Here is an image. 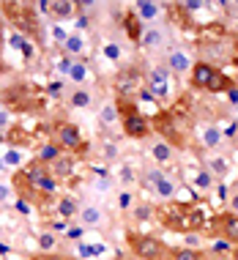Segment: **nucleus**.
<instances>
[{
  "instance_id": "nucleus-18",
  "label": "nucleus",
  "mask_w": 238,
  "mask_h": 260,
  "mask_svg": "<svg viewBox=\"0 0 238 260\" xmlns=\"http://www.w3.org/2000/svg\"><path fill=\"white\" fill-rule=\"evenodd\" d=\"M123 33L129 36V41H134V44H140L143 41V33H145V27H143V22H140V17L134 11H129L123 17Z\"/></svg>"
},
{
  "instance_id": "nucleus-20",
  "label": "nucleus",
  "mask_w": 238,
  "mask_h": 260,
  "mask_svg": "<svg viewBox=\"0 0 238 260\" xmlns=\"http://www.w3.org/2000/svg\"><path fill=\"white\" fill-rule=\"evenodd\" d=\"M85 50H88V39L82 36V33H72V36H69V41L63 44V52H66L69 58H80Z\"/></svg>"
},
{
  "instance_id": "nucleus-24",
  "label": "nucleus",
  "mask_w": 238,
  "mask_h": 260,
  "mask_svg": "<svg viewBox=\"0 0 238 260\" xmlns=\"http://www.w3.org/2000/svg\"><path fill=\"white\" fill-rule=\"evenodd\" d=\"M153 192H156L162 200L173 203V200H176V181H173V178H167V175H164V178L159 181L156 186H153Z\"/></svg>"
},
{
  "instance_id": "nucleus-44",
  "label": "nucleus",
  "mask_w": 238,
  "mask_h": 260,
  "mask_svg": "<svg viewBox=\"0 0 238 260\" xmlns=\"http://www.w3.org/2000/svg\"><path fill=\"white\" fill-rule=\"evenodd\" d=\"M121 178H123V181H131V178H134V173H131V167H123Z\"/></svg>"
},
{
  "instance_id": "nucleus-15",
  "label": "nucleus",
  "mask_w": 238,
  "mask_h": 260,
  "mask_svg": "<svg viewBox=\"0 0 238 260\" xmlns=\"http://www.w3.org/2000/svg\"><path fill=\"white\" fill-rule=\"evenodd\" d=\"M167 260H211V252L194 249V247H170Z\"/></svg>"
},
{
  "instance_id": "nucleus-46",
  "label": "nucleus",
  "mask_w": 238,
  "mask_h": 260,
  "mask_svg": "<svg viewBox=\"0 0 238 260\" xmlns=\"http://www.w3.org/2000/svg\"><path fill=\"white\" fill-rule=\"evenodd\" d=\"M88 25H90V22H88V17H85V19H82V17L77 19V27H80V30H82V27H88Z\"/></svg>"
},
{
  "instance_id": "nucleus-5",
  "label": "nucleus",
  "mask_w": 238,
  "mask_h": 260,
  "mask_svg": "<svg viewBox=\"0 0 238 260\" xmlns=\"http://www.w3.org/2000/svg\"><path fill=\"white\" fill-rule=\"evenodd\" d=\"M145 90H151L153 99H167V96H170V72L162 66L151 69V72L145 74Z\"/></svg>"
},
{
  "instance_id": "nucleus-48",
  "label": "nucleus",
  "mask_w": 238,
  "mask_h": 260,
  "mask_svg": "<svg viewBox=\"0 0 238 260\" xmlns=\"http://www.w3.org/2000/svg\"><path fill=\"white\" fill-rule=\"evenodd\" d=\"M211 260H233V257H227V255H216V257H214V255H211Z\"/></svg>"
},
{
  "instance_id": "nucleus-33",
  "label": "nucleus",
  "mask_w": 238,
  "mask_h": 260,
  "mask_svg": "<svg viewBox=\"0 0 238 260\" xmlns=\"http://www.w3.org/2000/svg\"><path fill=\"white\" fill-rule=\"evenodd\" d=\"M50 33H52V39L58 41L60 47H63V44H66V41H69V36H72V33H69L66 27H63V25H58V22H52V27H50Z\"/></svg>"
},
{
  "instance_id": "nucleus-6",
  "label": "nucleus",
  "mask_w": 238,
  "mask_h": 260,
  "mask_svg": "<svg viewBox=\"0 0 238 260\" xmlns=\"http://www.w3.org/2000/svg\"><path fill=\"white\" fill-rule=\"evenodd\" d=\"M151 121L143 115V112H134V115H126V118H121V132L129 140H145L151 135Z\"/></svg>"
},
{
  "instance_id": "nucleus-45",
  "label": "nucleus",
  "mask_w": 238,
  "mask_h": 260,
  "mask_svg": "<svg viewBox=\"0 0 238 260\" xmlns=\"http://www.w3.org/2000/svg\"><path fill=\"white\" fill-rule=\"evenodd\" d=\"M227 96H230V102H235V104H238V88H230V90H227Z\"/></svg>"
},
{
  "instance_id": "nucleus-10",
  "label": "nucleus",
  "mask_w": 238,
  "mask_h": 260,
  "mask_svg": "<svg viewBox=\"0 0 238 260\" xmlns=\"http://www.w3.org/2000/svg\"><path fill=\"white\" fill-rule=\"evenodd\" d=\"M192 66H194V58H192L189 50H184V47H170V50H167V72L189 74Z\"/></svg>"
},
{
  "instance_id": "nucleus-21",
  "label": "nucleus",
  "mask_w": 238,
  "mask_h": 260,
  "mask_svg": "<svg viewBox=\"0 0 238 260\" xmlns=\"http://www.w3.org/2000/svg\"><path fill=\"white\" fill-rule=\"evenodd\" d=\"M151 156L159 161V165H167V161H173L176 156V148H173L170 143H164V140H156V143L151 145Z\"/></svg>"
},
{
  "instance_id": "nucleus-22",
  "label": "nucleus",
  "mask_w": 238,
  "mask_h": 260,
  "mask_svg": "<svg viewBox=\"0 0 238 260\" xmlns=\"http://www.w3.org/2000/svg\"><path fill=\"white\" fill-rule=\"evenodd\" d=\"M200 135H202V145H206V148H219V143H222V129L219 126L206 123L200 129Z\"/></svg>"
},
{
  "instance_id": "nucleus-19",
  "label": "nucleus",
  "mask_w": 238,
  "mask_h": 260,
  "mask_svg": "<svg viewBox=\"0 0 238 260\" xmlns=\"http://www.w3.org/2000/svg\"><path fill=\"white\" fill-rule=\"evenodd\" d=\"M80 203H77L72 194H63V198H58V216L60 219H74V216H80Z\"/></svg>"
},
{
  "instance_id": "nucleus-2",
  "label": "nucleus",
  "mask_w": 238,
  "mask_h": 260,
  "mask_svg": "<svg viewBox=\"0 0 238 260\" xmlns=\"http://www.w3.org/2000/svg\"><path fill=\"white\" fill-rule=\"evenodd\" d=\"M126 244H129L131 255L140 260H167V252H170V247L159 236L140 233V230H129L126 233Z\"/></svg>"
},
{
  "instance_id": "nucleus-4",
  "label": "nucleus",
  "mask_w": 238,
  "mask_h": 260,
  "mask_svg": "<svg viewBox=\"0 0 238 260\" xmlns=\"http://www.w3.org/2000/svg\"><path fill=\"white\" fill-rule=\"evenodd\" d=\"M216 77H219V69H216L214 63L197 60L192 66V72H189V85H192L194 90H211V85L216 82Z\"/></svg>"
},
{
  "instance_id": "nucleus-14",
  "label": "nucleus",
  "mask_w": 238,
  "mask_h": 260,
  "mask_svg": "<svg viewBox=\"0 0 238 260\" xmlns=\"http://www.w3.org/2000/svg\"><path fill=\"white\" fill-rule=\"evenodd\" d=\"M140 85H145V77H140L134 69L118 74V90H121V96H129V99H131V90L140 88Z\"/></svg>"
},
{
  "instance_id": "nucleus-53",
  "label": "nucleus",
  "mask_w": 238,
  "mask_h": 260,
  "mask_svg": "<svg viewBox=\"0 0 238 260\" xmlns=\"http://www.w3.org/2000/svg\"><path fill=\"white\" fill-rule=\"evenodd\" d=\"M0 260H3V257H0Z\"/></svg>"
},
{
  "instance_id": "nucleus-16",
  "label": "nucleus",
  "mask_w": 238,
  "mask_h": 260,
  "mask_svg": "<svg viewBox=\"0 0 238 260\" xmlns=\"http://www.w3.org/2000/svg\"><path fill=\"white\" fill-rule=\"evenodd\" d=\"M104 211L99 206H93V203H88V206H82L80 208V222H82V228H101L104 224Z\"/></svg>"
},
{
  "instance_id": "nucleus-27",
  "label": "nucleus",
  "mask_w": 238,
  "mask_h": 260,
  "mask_svg": "<svg viewBox=\"0 0 238 260\" xmlns=\"http://www.w3.org/2000/svg\"><path fill=\"white\" fill-rule=\"evenodd\" d=\"M101 55L107 60H113V63H121L123 50H121V44H118V41H104V44H101Z\"/></svg>"
},
{
  "instance_id": "nucleus-25",
  "label": "nucleus",
  "mask_w": 238,
  "mask_h": 260,
  "mask_svg": "<svg viewBox=\"0 0 238 260\" xmlns=\"http://www.w3.org/2000/svg\"><path fill=\"white\" fill-rule=\"evenodd\" d=\"M69 104H72V107H77V110H85V107H90V104H93V96H90L88 88H77L74 93L69 96Z\"/></svg>"
},
{
  "instance_id": "nucleus-30",
  "label": "nucleus",
  "mask_w": 238,
  "mask_h": 260,
  "mask_svg": "<svg viewBox=\"0 0 238 260\" xmlns=\"http://www.w3.org/2000/svg\"><path fill=\"white\" fill-rule=\"evenodd\" d=\"M99 121L104 126L113 123V121H121V118H118V107H115V104H104V107L99 110Z\"/></svg>"
},
{
  "instance_id": "nucleus-8",
  "label": "nucleus",
  "mask_w": 238,
  "mask_h": 260,
  "mask_svg": "<svg viewBox=\"0 0 238 260\" xmlns=\"http://www.w3.org/2000/svg\"><path fill=\"white\" fill-rule=\"evenodd\" d=\"M214 230L219 233L222 241L233 244V247H238V214H233V211H225V214H219L214 219Z\"/></svg>"
},
{
  "instance_id": "nucleus-49",
  "label": "nucleus",
  "mask_w": 238,
  "mask_h": 260,
  "mask_svg": "<svg viewBox=\"0 0 238 260\" xmlns=\"http://www.w3.org/2000/svg\"><path fill=\"white\" fill-rule=\"evenodd\" d=\"M0 36H3V30H0Z\"/></svg>"
},
{
  "instance_id": "nucleus-12",
  "label": "nucleus",
  "mask_w": 238,
  "mask_h": 260,
  "mask_svg": "<svg viewBox=\"0 0 238 260\" xmlns=\"http://www.w3.org/2000/svg\"><path fill=\"white\" fill-rule=\"evenodd\" d=\"M47 170H50V175L58 181V184H60V181H69L74 175V156H72V153H60L52 165H47Z\"/></svg>"
},
{
  "instance_id": "nucleus-40",
  "label": "nucleus",
  "mask_w": 238,
  "mask_h": 260,
  "mask_svg": "<svg viewBox=\"0 0 238 260\" xmlns=\"http://www.w3.org/2000/svg\"><path fill=\"white\" fill-rule=\"evenodd\" d=\"M9 123H11V110L0 107V129H9Z\"/></svg>"
},
{
  "instance_id": "nucleus-1",
  "label": "nucleus",
  "mask_w": 238,
  "mask_h": 260,
  "mask_svg": "<svg viewBox=\"0 0 238 260\" xmlns=\"http://www.w3.org/2000/svg\"><path fill=\"white\" fill-rule=\"evenodd\" d=\"M159 222L164 224L167 230H176V233H197V230L206 228V211L192 206V203H164V206L156 208Z\"/></svg>"
},
{
  "instance_id": "nucleus-39",
  "label": "nucleus",
  "mask_w": 238,
  "mask_h": 260,
  "mask_svg": "<svg viewBox=\"0 0 238 260\" xmlns=\"http://www.w3.org/2000/svg\"><path fill=\"white\" fill-rule=\"evenodd\" d=\"M115 156H118V145L115 143H104V159L113 161Z\"/></svg>"
},
{
  "instance_id": "nucleus-52",
  "label": "nucleus",
  "mask_w": 238,
  "mask_h": 260,
  "mask_svg": "<svg viewBox=\"0 0 238 260\" xmlns=\"http://www.w3.org/2000/svg\"><path fill=\"white\" fill-rule=\"evenodd\" d=\"M235 107H238V104H235Z\"/></svg>"
},
{
  "instance_id": "nucleus-51",
  "label": "nucleus",
  "mask_w": 238,
  "mask_h": 260,
  "mask_svg": "<svg viewBox=\"0 0 238 260\" xmlns=\"http://www.w3.org/2000/svg\"><path fill=\"white\" fill-rule=\"evenodd\" d=\"M118 260H123V257H118Z\"/></svg>"
},
{
  "instance_id": "nucleus-35",
  "label": "nucleus",
  "mask_w": 238,
  "mask_h": 260,
  "mask_svg": "<svg viewBox=\"0 0 238 260\" xmlns=\"http://www.w3.org/2000/svg\"><path fill=\"white\" fill-rule=\"evenodd\" d=\"M194 186H197V189H208V186H211V173H208V170H197V173H194Z\"/></svg>"
},
{
  "instance_id": "nucleus-23",
  "label": "nucleus",
  "mask_w": 238,
  "mask_h": 260,
  "mask_svg": "<svg viewBox=\"0 0 238 260\" xmlns=\"http://www.w3.org/2000/svg\"><path fill=\"white\" fill-rule=\"evenodd\" d=\"M88 77H90L88 60H80V58H77V60H74V66H72V74H69V80H72L77 88H82V85L88 82Z\"/></svg>"
},
{
  "instance_id": "nucleus-38",
  "label": "nucleus",
  "mask_w": 238,
  "mask_h": 260,
  "mask_svg": "<svg viewBox=\"0 0 238 260\" xmlns=\"http://www.w3.org/2000/svg\"><path fill=\"white\" fill-rule=\"evenodd\" d=\"M131 203H134V194H131V192H121V194H118V206H121L123 211L129 208Z\"/></svg>"
},
{
  "instance_id": "nucleus-34",
  "label": "nucleus",
  "mask_w": 238,
  "mask_h": 260,
  "mask_svg": "<svg viewBox=\"0 0 238 260\" xmlns=\"http://www.w3.org/2000/svg\"><path fill=\"white\" fill-rule=\"evenodd\" d=\"M208 173L211 175H225L227 173V161L225 159H211L208 161Z\"/></svg>"
},
{
  "instance_id": "nucleus-7",
  "label": "nucleus",
  "mask_w": 238,
  "mask_h": 260,
  "mask_svg": "<svg viewBox=\"0 0 238 260\" xmlns=\"http://www.w3.org/2000/svg\"><path fill=\"white\" fill-rule=\"evenodd\" d=\"M153 132H159L162 135L164 143H170L173 148H184V137L178 135V129H176V121H173V115H167V112H162V115H156L153 118Z\"/></svg>"
},
{
  "instance_id": "nucleus-3",
  "label": "nucleus",
  "mask_w": 238,
  "mask_h": 260,
  "mask_svg": "<svg viewBox=\"0 0 238 260\" xmlns=\"http://www.w3.org/2000/svg\"><path fill=\"white\" fill-rule=\"evenodd\" d=\"M55 143L63 148V153H72V156H82V153H88V140L82 137L80 126L72 123V121L55 123Z\"/></svg>"
},
{
  "instance_id": "nucleus-50",
  "label": "nucleus",
  "mask_w": 238,
  "mask_h": 260,
  "mask_svg": "<svg viewBox=\"0 0 238 260\" xmlns=\"http://www.w3.org/2000/svg\"><path fill=\"white\" fill-rule=\"evenodd\" d=\"M0 72H3V66H0Z\"/></svg>"
},
{
  "instance_id": "nucleus-47",
  "label": "nucleus",
  "mask_w": 238,
  "mask_h": 260,
  "mask_svg": "<svg viewBox=\"0 0 238 260\" xmlns=\"http://www.w3.org/2000/svg\"><path fill=\"white\" fill-rule=\"evenodd\" d=\"M230 257H233V260H238V247H233V249H230Z\"/></svg>"
},
{
  "instance_id": "nucleus-13",
  "label": "nucleus",
  "mask_w": 238,
  "mask_h": 260,
  "mask_svg": "<svg viewBox=\"0 0 238 260\" xmlns=\"http://www.w3.org/2000/svg\"><path fill=\"white\" fill-rule=\"evenodd\" d=\"M162 9H164L162 3H151V0H137V3L131 6V11L140 17V22H151V25L162 17Z\"/></svg>"
},
{
  "instance_id": "nucleus-9",
  "label": "nucleus",
  "mask_w": 238,
  "mask_h": 260,
  "mask_svg": "<svg viewBox=\"0 0 238 260\" xmlns=\"http://www.w3.org/2000/svg\"><path fill=\"white\" fill-rule=\"evenodd\" d=\"M77 9H80V3H74V0H47V3H41V11H47L52 17V22H66V19H74L77 17Z\"/></svg>"
},
{
  "instance_id": "nucleus-43",
  "label": "nucleus",
  "mask_w": 238,
  "mask_h": 260,
  "mask_svg": "<svg viewBox=\"0 0 238 260\" xmlns=\"http://www.w3.org/2000/svg\"><path fill=\"white\" fill-rule=\"evenodd\" d=\"M227 206H230V211H233V214H238V189L227 198Z\"/></svg>"
},
{
  "instance_id": "nucleus-11",
  "label": "nucleus",
  "mask_w": 238,
  "mask_h": 260,
  "mask_svg": "<svg viewBox=\"0 0 238 260\" xmlns=\"http://www.w3.org/2000/svg\"><path fill=\"white\" fill-rule=\"evenodd\" d=\"M140 44H143L145 50H162V47L170 44V30H167L164 25H148Z\"/></svg>"
},
{
  "instance_id": "nucleus-28",
  "label": "nucleus",
  "mask_w": 238,
  "mask_h": 260,
  "mask_svg": "<svg viewBox=\"0 0 238 260\" xmlns=\"http://www.w3.org/2000/svg\"><path fill=\"white\" fill-rule=\"evenodd\" d=\"M55 247H58V236H55L52 230H47V233L39 236V249L41 252H55Z\"/></svg>"
},
{
  "instance_id": "nucleus-42",
  "label": "nucleus",
  "mask_w": 238,
  "mask_h": 260,
  "mask_svg": "<svg viewBox=\"0 0 238 260\" xmlns=\"http://www.w3.org/2000/svg\"><path fill=\"white\" fill-rule=\"evenodd\" d=\"M80 236H82V228H69V230H66V238H69V241H80Z\"/></svg>"
},
{
  "instance_id": "nucleus-17",
  "label": "nucleus",
  "mask_w": 238,
  "mask_h": 260,
  "mask_svg": "<svg viewBox=\"0 0 238 260\" xmlns=\"http://www.w3.org/2000/svg\"><path fill=\"white\" fill-rule=\"evenodd\" d=\"M27 165L25 161V151L17 148V145H9V148L3 151V159H0V167H6V170H22Z\"/></svg>"
},
{
  "instance_id": "nucleus-37",
  "label": "nucleus",
  "mask_w": 238,
  "mask_h": 260,
  "mask_svg": "<svg viewBox=\"0 0 238 260\" xmlns=\"http://www.w3.org/2000/svg\"><path fill=\"white\" fill-rule=\"evenodd\" d=\"M14 206H17V211H19L22 216H30V214H33V206H30L27 200H22V198H17V200H14Z\"/></svg>"
},
{
  "instance_id": "nucleus-41",
  "label": "nucleus",
  "mask_w": 238,
  "mask_h": 260,
  "mask_svg": "<svg viewBox=\"0 0 238 260\" xmlns=\"http://www.w3.org/2000/svg\"><path fill=\"white\" fill-rule=\"evenodd\" d=\"M11 198H14L11 186H9V184H0V203H9Z\"/></svg>"
},
{
  "instance_id": "nucleus-26",
  "label": "nucleus",
  "mask_w": 238,
  "mask_h": 260,
  "mask_svg": "<svg viewBox=\"0 0 238 260\" xmlns=\"http://www.w3.org/2000/svg\"><path fill=\"white\" fill-rule=\"evenodd\" d=\"M60 153H63V148H60V145H58V143H55V140H52V143H47L44 148L39 151V156H36V159H39V161H44V165H52V161L58 159Z\"/></svg>"
},
{
  "instance_id": "nucleus-32",
  "label": "nucleus",
  "mask_w": 238,
  "mask_h": 260,
  "mask_svg": "<svg viewBox=\"0 0 238 260\" xmlns=\"http://www.w3.org/2000/svg\"><path fill=\"white\" fill-rule=\"evenodd\" d=\"M74 60H77V58H69V55H63V58H58V63H55V72L63 74V77H69V74H72Z\"/></svg>"
},
{
  "instance_id": "nucleus-36",
  "label": "nucleus",
  "mask_w": 238,
  "mask_h": 260,
  "mask_svg": "<svg viewBox=\"0 0 238 260\" xmlns=\"http://www.w3.org/2000/svg\"><path fill=\"white\" fill-rule=\"evenodd\" d=\"M33 260H72V257L63 255V252H41V255H36Z\"/></svg>"
},
{
  "instance_id": "nucleus-29",
  "label": "nucleus",
  "mask_w": 238,
  "mask_h": 260,
  "mask_svg": "<svg viewBox=\"0 0 238 260\" xmlns=\"http://www.w3.org/2000/svg\"><path fill=\"white\" fill-rule=\"evenodd\" d=\"M153 216H156V208H153V206H145V203L134 206V219L137 222H151Z\"/></svg>"
},
{
  "instance_id": "nucleus-31",
  "label": "nucleus",
  "mask_w": 238,
  "mask_h": 260,
  "mask_svg": "<svg viewBox=\"0 0 238 260\" xmlns=\"http://www.w3.org/2000/svg\"><path fill=\"white\" fill-rule=\"evenodd\" d=\"M162 178H164V170H159V167H153V170H148V173L143 175V184H145V186H151V192H153V186H156Z\"/></svg>"
}]
</instances>
